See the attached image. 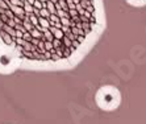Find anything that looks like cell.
Returning <instances> with one entry per match:
<instances>
[{
    "mask_svg": "<svg viewBox=\"0 0 146 124\" xmlns=\"http://www.w3.org/2000/svg\"><path fill=\"white\" fill-rule=\"evenodd\" d=\"M95 23V0H0V36L32 61L70 57Z\"/></svg>",
    "mask_w": 146,
    "mask_h": 124,
    "instance_id": "6da1fadb",
    "label": "cell"
}]
</instances>
